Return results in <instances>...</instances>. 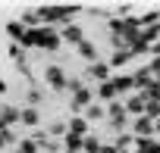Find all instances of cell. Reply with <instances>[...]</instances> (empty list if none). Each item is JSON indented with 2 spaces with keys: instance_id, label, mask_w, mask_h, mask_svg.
I'll return each mask as SVG.
<instances>
[{
  "instance_id": "1",
  "label": "cell",
  "mask_w": 160,
  "mask_h": 153,
  "mask_svg": "<svg viewBox=\"0 0 160 153\" xmlns=\"http://www.w3.org/2000/svg\"><path fill=\"white\" fill-rule=\"evenodd\" d=\"M16 122H22V109H16V106H0V131L10 128V125H16Z\"/></svg>"
},
{
  "instance_id": "2",
  "label": "cell",
  "mask_w": 160,
  "mask_h": 153,
  "mask_svg": "<svg viewBox=\"0 0 160 153\" xmlns=\"http://www.w3.org/2000/svg\"><path fill=\"white\" fill-rule=\"evenodd\" d=\"M7 31H10V38H13V41H25V35H28V28H25V25H19V22H10V25H7Z\"/></svg>"
},
{
  "instance_id": "3",
  "label": "cell",
  "mask_w": 160,
  "mask_h": 153,
  "mask_svg": "<svg viewBox=\"0 0 160 153\" xmlns=\"http://www.w3.org/2000/svg\"><path fill=\"white\" fill-rule=\"evenodd\" d=\"M47 81H50V88H60V85H63V75H60V69H53V66L47 69Z\"/></svg>"
},
{
  "instance_id": "4",
  "label": "cell",
  "mask_w": 160,
  "mask_h": 153,
  "mask_svg": "<svg viewBox=\"0 0 160 153\" xmlns=\"http://www.w3.org/2000/svg\"><path fill=\"white\" fill-rule=\"evenodd\" d=\"M35 150H38V141H32V137H25L19 144V153H35Z\"/></svg>"
},
{
  "instance_id": "5",
  "label": "cell",
  "mask_w": 160,
  "mask_h": 153,
  "mask_svg": "<svg viewBox=\"0 0 160 153\" xmlns=\"http://www.w3.org/2000/svg\"><path fill=\"white\" fill-rule=\"evenodd\" d=\"M22 122H25V125H35V122H38V113H35V109H22Z\"/></svg>"
},
{
  "instance_id": "6",
  "label": "cell",
  "mask_w": 160,
  "mask_h": 153,
  "mask_svg": "<svg viewBox=\"0 0 160 153\" xmlns=\"http://www.w3.org/2000/svg\"><path fill=\"white\" fill-rule=\"evenodd\" d=\"M66 38L69 41H78V28H66Z\"/></svg>"
},
{
  "instance_id": "7",
  "label": "cell",
  "mask_w": 160,
  "mask_h": 153,
  "mask_svg": "<svg viewBox=\"0 0 160 153\" xmlns=\"http://www.w3.org/2000/svg\"><path fill=\"white\" fill-rule=\"evenodd\" d=\"M0 94H7V81H0Z\"/></svg>"
}]
</instances>
